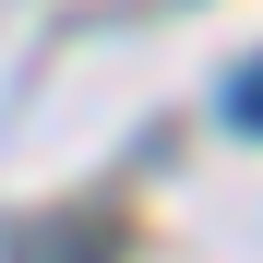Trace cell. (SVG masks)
<instances>
[{"label":"cell","mask_w":263,"mask_h":263,"mask_svg":"<svg viewBox=\"0 0 263 263\" xmlns=\"http://www.w3.org/2000/svg\"><path fill=\"white\" fill-rule=\"evenodd\" d=\"M228 120H239V132H263V60H239V72H228Z\"/></svg>","instance_id":"cell-1"}]
</instances>
